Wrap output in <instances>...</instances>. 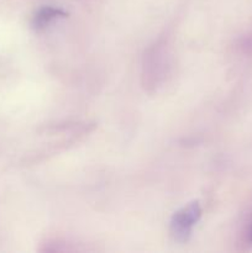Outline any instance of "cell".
<instances>
[{"label":"cell","mask_w":252,"mask_h":253,"mask_svg":"<svg viewBox=\"0 0 252 253\" xmlns=\"http://www.w3.org/2000/svg\"><path fill=\"white\" fill-rule=\"evenodd\" d=\"M250 240H251V242H252V234H251V239H250Z\"/></svg>","instance_id":"cell-3"},{"label":"cell","mask_w":252,"mask_h":253,"mask_svg":"<svg viewBox=\"0 0 252 253\" xmlns=\"http://www.w3.org/2000/svg\"><path fill=\"white\" fill-rule=\"evenodd\" d=\"M202 216L199 203L193 202L175 212L170 221V235L178 242H185L190 237L193 227Z\"/></svg>","instance_id":"cell-1"},{"label":"cell","mask_w":252,"mask_h":253,"mask_svg":"<svg viewBox=\"0 0 252 253\" xmlns=\"http://www.w3.org/2000/svg\"><path fill=\"white\" fill-rule=\"evenodd\" d=\"M68 14L63 11L62 9H57V7L52 6H44L37 11L36 16L34 19V25L36 29H41V27H46L47 25L51 24L53 20L61 19V17H67Z\"/></svg>","instance_id":"cell-2"}]
</instances>
